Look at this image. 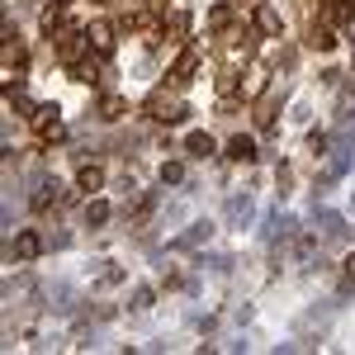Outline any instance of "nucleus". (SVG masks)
I'll use <instances>...</instances> for the list:
<instances>
[{
  "instance_id": "obj_16",
  "label": "nucleus",
  "mask_w": 355,
  "mask_h": 355,
  "mask_svg": "<svg viewBox=\"0 0 355 355\" xmlns=\"http://www.w3.org/2000/svg\"><path fill=\"white\" fill-rule=\"evenodd\" d=\"M341 289H355V251L341 261Z\"/></svg>"
},
{
  "instance_id": "obj_8",
  "label": "nucleus",
  "mask_w": 355,
  "mask_h": 355,
  "mask_svg": "<svg viewBox=\"0 0 355 355\" xmlns=\"http://www.w3.org/2000/svg\"><path fill=\"white\" fill-rule=\"evenodd\" d=\"M227 157H232V162H256V142H251V137H227Z\"/></svg>"
},
{
  "instance_id": "obj_11",
  "label": "nucleus",
  "mask_w": 355,
  "mask_h": 355,
  "mask_svg": "<svg viewBox=\"0 0 355 355\" xmlns=\"http://www.w3.org/2000/svg\"><path fill=\"white\" fill-rule=\"evenodd\" d=\"M185 147H190V157H199V162H204V157H214V152H218V147H214V137H209V133H194L190 142H185Z\"/></svg>"
},
{
  "instance_id": "obj_6",
  "label": "nucleus",
  "mask_w": 355,
  "mask_h": 355,
  "mask_svg": "<svg viewBox=\"0 0 355 355\" xmlns=\"http://www.w3.org/2000/svg\"><path fill=\"white\" fill-rule=\"evenodd\" d=\"M194 67H199V53H194V48H185V53L175 57V67H171V81L175 85H185L194 76Z\"/></svg>"
},
{
  "instance_id": "obj_7",
  "label": "nucleus",
  "mask_w": 355,
  "mask_h": 355,
  "mask_svg": "<svg viewBox=\"0 0 355 355\" xmlns=\"http://www.w3.org/2000/svg\"><path fill=\"white\" fill-rule=\"evenodd\" d=\"M100 185H105V171H100V166H95V162H90V166H81V171H76V190L95 194V190H100Z\"/></svg>"
},
{
  "instance_id": "obj_14",
  "label": "nucleus",
  "mask_w": 355,
  "mask_h": 355,
  "mask_svg": "<svg viewBox=\"0 0 355 355\" xmlns=\"http://www.w3.org/2000/svg\"><path fill=\"white\" fill-rule=\"evenodd\" d=\"M232 24V5H214V15H209V28H227Z\"/></svg>"
},
{
  "instance_id": "obj_9",
  "label": "nucleus",
  "mask_w": 355,
  "mask_h": 355,
  "mask_svg": "<svg viewBox=\"0 0 355 355\" xmlns=\"http://www.w3.org/2000/svg\"><path fill=\"white\" fill-rule=\"evenodd\" d=\"M123 114H128V100H123V95H105V100H100V119H123Z\"/></svg>"
},
{
  "instance_id": "obj_2",
  "label": "nucleus",
  "mask_w": 355,
  "mask_h": 355,
  "mask_svg": "<svg viewBox=\"0 0 355 355\" xmlns=\"http://www.w3.org/2000/svg\"><path fill=\"white\" fill-rule=\"evenodd\" d=\"M33 128H38V137L43 142H62V119H57V105H38V114H33Z\"/></svg>"
},
{
  "instance_id": "obj_12",
  "label": "nucleus",
  "mask_w": 355,
  "mask_h": 355,
  "mask_svg": "<svg viewBox=\"0 0 355 355\" xmlns=\"http://www.w3.org/2000/svg\"><path fill=\"white\" fill-rule=\"evenodd\" d=\"M313 48H322V53H331V48H336V33H331V24H313Z\"/></svg>"
},
{
  "instance_id": "obj_4",
  "label": "nucleus",
  "mask_w": 355,
  "mask_h": 355,
  "mask_svg": "<svg viewBox=\"0 0 355 355\" xmlns=\"http://www.w3.org/2000/svg\"><path fill=\"white\" fill-rule=\"evenodd\" d=\"M85 38H90L95 57H114V24H90V28H85Z\"/></svg>"
},
{
  "instance_id": "obj_5",
  "label": "nucleus",
  "mask_w": 355,
  "mask_h": 355,
  "mask_svg": "<svg viewBox=\"0 0 355 355\" xmlns=\"http://www.w3.org/2000/svg\"><path fill=\"white\" fill-rule=\"evenodd\" d=\"M256 28H261L266 38H279V33H284V19L275 15L270 5H256Z\"/></svg>"
},
{
  "instance_id": "obj_17",
  "label": "nucleus",
  "mask_w": 355,
  "mask_h": 355,
  "mask_svg": "<svg viewBox=\"0 0 355 355\" xmlns=\"http://www.w3.org/2000/svg\"><path fill=\"white\" fill-rule=\"evenodd\" d=\"M171 33H190V19L185 15H171Z\"/></svg>"
},
{
  "instance_id": "obj_15",
  "label": "nucleus",
  "mask_w": 355,
  "mask_h": 355,
  "mask_svg": "<svg viewBox=\"0 0 355 355\" xmlns=\"http://www.w3.org/2000/svg\"><path fill=\"white\" fill-rule=\"evenodd\" d=\"M162 180H166V185H180V180H185V166H180V162H166L162 166Z\"/></svg>"
},
{
  "instance_id": "obj_10",
  "label": "nucleus",
  "mask_w": 355,
  "mask_h": 355,
  "mask_svg": "<svg viewBox=\"0 0 355 355\" xmlns=\"http://www.w3.org/2000/svg\"><path fill=\"white\" fill-rule=\"evenodd\" d=\"M110 204H105V199H90V204H85V223H90V227H100V223H110Z\"/></svg>"
},
{
  "instance_id": "obj_13",
  "label": "nucleus",
  "mask_w": 355,
  "mask_h": 355,
  "mask_svg": "<svg viewBox=\"0 0 355 355\" xmlns=\"http://www.w3.org/2000/svg\"><path fill=\"white\" fill-rule=\"evenodd\" d=\"M57 199H62V194H57V180H48V185H38V194H33V209H48Z\"/></svg>"
},
{
  "instance_id": "obj_1",
  "label": "nucleus",
  "mask_w": 355,
  "mask_h": 355,
  "mask_svg": "<svg viewBox=\"0 0 355 355\" xmlns=\"http://www.w3.org/2000/svg\"><path fill=\"white\" fill-rule=\"evenodd\" d=\"M85 48H90L85 28H76V24H62V28H57V57H62L67 67H76V62L85 57Z\"/></svg>"
},
{
  "instance_id": "obj_3",
  "label": "nucleus",
  "mask_w": 355,
  "mask_h": 355,
  "mask_svg": "<svg viewBox=\"0 0 355 355\" xmlns=\"http://www.w3.org/2000/svg\"><path fill=\"white\" fill-rule=\"evenodd\" d=\"M10 251H15V261H38V256H43V237H38L33 227H24V232L15 237V246H10Z\"/></svg>"
}]
</instances>
